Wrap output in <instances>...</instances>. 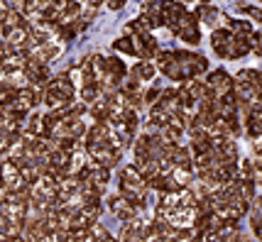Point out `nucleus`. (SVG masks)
<instances>
[{"mask_svg": "<svg viewBox=\"0 0 262 242\" xmlns=\"http://www.w3.org/2000/svg\"><path fill=\"white\" fill-rule=\"evenodd\" d=\"M186 8L182 5V0H160V15H162V27L167 30H177V22L182 20V15Z\"/></svg>", "mask_w": 262, "mask_h": 242, "instance_id": "nucleus-5", "label": "nucleus"}, {"mask_svg": "<svg viewBox=\"0 0 262 242\" xmlns=\"http://www.w3.org/2000/svg\"><path fill=\"white\" fill-rule=\"evenodd\" d=\"M184 3H194V0H184Z\"/></svg>", "mask_w": 262, "mask_h": 242, "instance_id": "nucleus-21", "label": "nucleus"}, {"mask_svg": "<svg viewBox=\"0 0 262 242\" xmlns=\"http://www.w3.org/2000/svg\"><path fill=\"white\" fill-rule=\"evenodd\" d=\"M174 32L186 44H199L201 42V32H199V17H196V12H184L182 20L177 22Z\"/></svg>", "mask_w": 262, "mask_h": 242, "instance_id": "nucleus-3", "label": "nucleus"}, {"mask_svg": "<svg viewBox=\"0 0 262 242\" xmlns=\"http://www.w3.org/2000/svg\"><path fill=\"white\" fill-rule=\"evenodd\" d=\"M113 49L115 52H123V54H127V57H135V42H133V35H125V37H120V39H115Z\"/></svg>", "mask_w": 262, "mask_h": 242, "instance_id": "nucleus-13", "label": "nucleus"}, {"mask_svg": "<svg viewBox=\"0 0 262 242\" xmlns=\"http://www.w3.org/2000/svg\"><path fill=\"white\" fill-rule=\"evenodd\" d=\"M160 88H147V91H145V93H142V103H145V105H147V108H149V105H155V103H157V98H160Z\"/></svg>", "mask_w": 262, "mask_h": 242, "instance_id": "nucleus-16", "label": "nucleus"}, {"mask_svg": "<svg viewBox=\"0 0 262 242\" xmlns=\"http://www.w3.org/2000/svg\"><path fill=\"white\" fill-rule=\"evenodd\" d=\"M206 86L221 98V95L233 91V76L226 69H213L208 71V76H206Z\"/></svg>", "mask_w": 262, "mask_h": 242, "instance_id": "nucleus-6", "label": "nucleus"}, {"mask_svg": "<svg viewBox=\"0 0 262 242\" xmlns=\"http://www.w3.org/2000/svg\"><path fill=\"white\" fill-rule=\"evenodd\" d=\"M230 30H216L211 32V46L221 59H228V46H230Z\"/></svg>", "mask_w": 262, "mask_h": 242, "instance_id": "nucleus-10", "label": "nucleus"}, {"mask_svg": "<svg viewBox=\"0 0 262 242\" xmlns=\"http://www.w3.org/2000/svg\"><path fill=\"white\" fill-rule=\"evenodd\" d=\"M89 230H91V240H113V235L103 230V225H96V223H91V225H89Z\"/></svg>", "mask_w": 262, "mask_h": 242, "instance_id": "nucleus-15", "label": "nucleus"}, {"mask_svg": "<svg viewBox=\"0 0 262 242\" xmlns=\"http://www.w3.org/2000/svg\"><path fill=\"white\" fill-rule=\"evenodd\" d=\"M45 88L54 91L57 95L67 98V101H74V95H76V86H74V81H71V76H69V74H59V76H52V79L45 83Z\"/></svg>", "mask_w": 262, "mask_h": 242, "instance_id": "nucleus-7", "label": "nucleus"}, {"mask_svg": "<svg viewBox=\"0 0 262 242\" xmlns=\"http://www.w3.org/2000/svg\"><path fill=\"white\" fill-rule=\"evenodd\" d=\"M228 27L235 30L238 35H252V25L250 22H240V20H230L228 17Z\"/></svg>", "mask_w": 262, "mask_h": 242, "instance_id": "nucleus-14", "label": "nucleus"}, {"mask_svg": "<svg viewBox=\"0 0 262 242\" xmlns=\"http://www.w3.org/2000/svg\"><path fill=\"white\" fill-rule=\"evenodd\" d=\"M133 42H135V57L155 59L157 54H160V46H157V39H155V35H152V30L133 32Z\"/></svg>", "mask_w": 262, "mask_h": 242, "instance_id": "nucleus-4", "label": "nucleus"}, {"mask_svg": "<svg viewBox=\"0 0 262 242\" xmlns=\"http://www.w3.org/2000/svg\"><path fill=\"white\" fill-rule=\"evenodd\" d=\"M86 3H89V8H91V10H96V8H98V5H101L103 0H86Z\"/></svg>", "mask_w": 262, "mask_h": 242, "instance_id": "nucleus-20", "label": "nucleus"}, {"mask_svg": "<svg viewBox=\"0 0 262 242\" xmlns=\"http://www.w3.org/2000/svg\"><path fill=\"white\" fill-rule=\"evenodd\" d=\"M127 0H108V8H111V10H120V8H123V5H125Z\"/></svg>", "mask_w": 262, "mask_h": 242, "instance_id": "nucleus-19", "label": "nucleus"}, {"mask_svg": "<svg viewBox=\"0 0 262 242\" xmlns=\"http://www.w3.org/2000/svg\"><path fill=\"white\" fill-rule=\"evenodd\" d=\"M260 3H262V0H260Z\"/></svg>", "mask_w": 262, "mask_h": 242, "instance_id": "nucleus-22", "label": "nucleus"}, {"mask_svg": "<svg viewBox=\"0 0 262 242\" xmlns=\"http://www.w3.org/2000/svg\"><path fill=\"white\" fill-rule=\"evenodd\" d=\"M130 71H133L130 76H135L137 81H152L155 79V64H152V59H142L135 69H130Z\"/></svg>", "mask_w": 262, "mask_h": 242, "instance_id": "nucleus-11", "label": "nucleus"}, {"mask_svg": "<svg viewBox=\"0 0 262 242\" xmlns=\"http://www.w3.org/2000/svg\"><path fill=\"white\" fill-rule=\"evenodd\" d=\"M174 61L177 66L182 71V79L189 81V79H196L201 76L204 71H208V59L196 54V52H184V49H177L174 52Z\"/></svg>", "mask_w": 262, "mask_h": 242, "instance_id": "nucleus-2", "label": "nucleus"}, {"mask_svg": "<svg viewBox=\"0 0 262 242\" xmlns=\"http://www.w3.org/2000/svg\"><path fill=\"white\" fill-rule=\"evenodd\" d=\"M243 10L250 15L252 20H257V22H262V8H243Z\"/></svg>", "mask_w": 262, "mask_h": 242, "instance_id": "nucleus-18", "label": "nucleus"}, {"mask_svg": "<svg viewBox=\"0 0 262 242\" xmlns=\"http://www.w3.org/2000/svg\"><path fill=\"white\" fill-rule=\"evenodd\" d=\"M196 17H199L201 22H206V25H211V27H213V22L218 20V8H213V5L204 3V5L196 10Z\"/></svg>", "mask_w": 262, "mask_h": 242, "instance_id": "nucleus-12", "label": "nucleus"}, {"mask_svg": "<svg viewBox=\"0 0 262 242\" xmlns=\"http://www.w3.org/2000/svg\"><path fill=\"white\" fill-rule=\"evenodd\" d=\"M140 22L145 25L147 30H155V27H162V15H160V3H147L142 12H140V17H137Z\"/></svg>", "mask_w": 262, "mask_h": 242, "instance_id": "nucleus-9", "label": "nucleus"}, {"mask_svg": "<svg viewBox=\"0 0 262 242\" xmlns=\"http://www.w3.org/2000/svg\"><path fill=\"white\" fill-rule=\"evenodd\" d=\"M250 52H255L257 57H262V32H252L250 35Z\"/></svg>", "mask_w": 262, "mask_h": 242, "instance_id": "nucleus-17", "label": "nucleus"}, {"mask_svg": "<svg viewBox=\"0 0 262 242\" xmlns=\"http://www.w3.org/2000/svg\"><path fill=\"white\" fill-rule=\"evenodd\" d=\"M145 191H147V181L140 174V169H137L135 164L123 166L120 169V193L135 208H142L145 206Z\"/></svg>", "mask_w": 262, "mask_h": 242, "instance_id": "nucleus-1", "label": "nucleus"}, {"mask_svg": "<svg viewBox=\"0 0 262 242\" xmlns=\"http://www.w3.org/2000/svg\"><path fill=\"white\" fill-rule=\"evenodd\" d=\"M108 206H111V210H113V215H118V218H123V220H130L133 215H135V210H137V208L133 206L123 193H120V196L108 198Z\"/></svg>", "mask_w": 262, "mask_h": 242, "instance_id": "nucleus-8", "label": "nucleus"}]
</instances>
